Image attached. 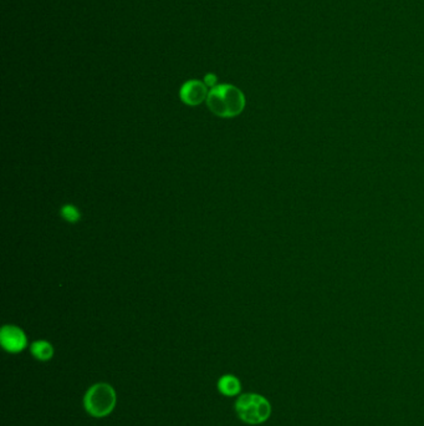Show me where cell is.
<instances>
[{
	"instance_id": "5",
	"label": "cell",
	"mask_w": 424,
	"mask_h": 426,
	"mask_svg": "<svg viewBox=\"0 0 424 426\" xmlns=\"http://www.w3.org/2000/svg\"><path fill=\"white\" fill-rule=\"evenodd\" d=\"M208 94V86L199 80L184 82L179 91L181 100L189 106H197L203 102H207Z\"/></svg>"
},
{
	"instance_id": "8",
	"label": "cell",
	"mask_w": 424,
	"mask_h": 426,
	"mask_svg": "<svg viewBox=\"0 0 424 426\" xmlns=\"http://www.w3.org/2000/svg\"><path fill=\"white\" fill-rule=\"evenodd\" d=\"M61 216L70 224H76L80 220V212L73 204H65L60 211Z\"/></svg>"
},
{
	"instance_id": "1",
	"label": "cell",
	"mask_w": 424,
	"mask_h": 426,
	"mask_svg": "<svg viewBox=\"0 0 424 426\" xmlns=\"http://www.w3.org/2000/svg\"><path fill=\"white\" fill-rule=\"evenodd\" d=\"M207 106L216 116L223 119H232L240 115L245 108V96L242 90L222 84L209 90Z\"/></svg>"
},
{
	"instance_id": "2",
	"label": "cell",
	"mask_w": 424,
	"mask_h": 426,
	"mask_svg": "<svg viewBox=\"0 0 424 426\" xmlns=\"http://www.w3.org/2000/svg\"><path fill=\"white\" fill-rule=\"evenodd\" d=\"M85 409L94 418H105L112 413L116 405V392L114 388L100 383L88 389L85 399Z\"/></svg>"
},
{
	"instance_id": "6",
	"label": "cell",
	"mask_w": 424,
	"mask_h": 426,
	"mask_svg": "<svg viewBox=\"0 0 424 426\" xmlns=\"http://www.w3.org/2000/svg\"><path fill=\"white\" fill-rule=\"evenodd\" d=\"M218 389L227 397H234L240 392V381L233 375H224L218 381Z\"/></svg>"
},
{
	"instance_id": "9",
	"label": "cell",
	"mask_w": 424,
	"mask_h": 426,
	"mask_svg": "<svg viewBox=\"0 0 424 426\" xmlns=\"http://www.w3.org/2000/svg\"><path fill=\"white\" fill-rule=\"evenodd\" d=\"M204 84L210 88L216 86V76L214 74H207L204 78Z\"/></svg>"
},
{
	"instance_id": "7",
	"label": "cell",
	"mask_w": 424,
	"mask_h": 426,
	"mask_svg": "<svg viewBox=\"0 0 424 426\" xmlns=\"http://www.w3.org/2000/svg\"><path fill=\"white\" fill-rule=\"evenodd\" d=\"M30 351L33 353V355H34L35 358L42 360V362L50 360V359L53 358V355H54V348H53V345L50 344L49 342H45V340L34 342V343L32 344Z\"/></svg>"
},
{
	"instance_id": "4",
	"label": "cell",
	"mask_w": 424,
	"mask_h": 426,
	"mask_svg": "<svg viewBox=\"0 0 424 426\" xmlns=\"http://www.w3.org/2000/svg\"><path fill=\"white\" fill-rule=\"evenodd\" d=\"M3 348L9 353H19L27 348V340L24 331L15 325L3 327L0 333Z\"/></svg>"
},
{
	"instance_id": "3",
	"label": "cell",
	"mask_w": 424,
	"mask_h": 426,
	"mask_svg": "<svg viewBox=\"0 0 424 426\" xmlns=\"http://www.w3.org/2000/svg\"><path fill=\"white\" fill-rule=\"evenodd\" d=\"M236 410L242 421L251 425H258L269 419L271 406L269 401L262 395L244 394L236 400Z\"/></svg>"
}]
</instances>
